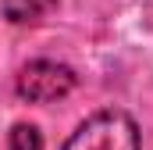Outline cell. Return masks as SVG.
Returning <instances> with one entry per match:
<instances>
[{"mask_svg": "<svg viewBox=\"0 0 153 150\" xmlns=\"http://www.w3.org/2000/svg\"><path fill=\"white\" fill-rule=\"evenodd\" d=\"M53 7H57V0H4V14L14 25H36Z\"/></svg>", "mask_w": 153, "mask_h": 150, "instance_id": "3957f363", "label": "cell"}, {"mask_svg": "<svg viewBox=\"0 0 153 150\" xmlns=\"http://www.w3.org/2000/svg\"><path fill=\"white\" fill-rule=\"evenodd\" d=\"M14 89L29 104H50V100H61L75 89V72L57 61H32L18 72Z\"/></svg>", "mask_w": 153, "mask_h": 150, "instance_id": "7a4b0ae2", "label": "cell"}, {"mask_svg": "<svg viewBox=\"0 0 153 150\" xmlns=\"http://www.w3.org/2000/svg\"><path fill=\"white\" fill-rule=\"evenodd\" d=\"M61 150H139V129L125 111H100L82 122Z\"/></svg>", "mask_w": 153, "mask_h": 150, "instance_id": "6da1fadb", "label": "cell"}, {"mask_svg": "<svg viewBox=\"0 0 153 150\" xmlns=\"http://www.w3.org/2000/svg\"><path fill=\"white\" fill-rule=\"evenodd\" d=\"M7 150H43V140H39V132L32 129V125H14L11 147Z\"/></svg>", "mask_w": 153, "mask_h": 150, "instance_id": "277c9868", "label": "cell"}]
</instances>
